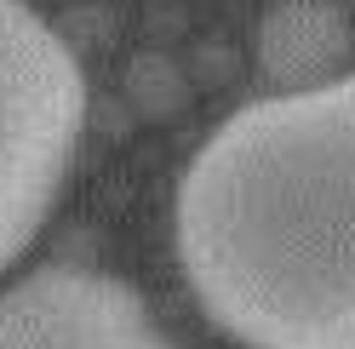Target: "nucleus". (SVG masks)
Here are the masks:
<instances>
[{
	"instance_id": "obj_1",
	"label": "nucleus",
	"mask_w": 355,
	"mask_h": 349,
	"mask_svg": "<svg viewBox=\"0 0 355 349\" xmlns=\"http://www.w3.org/2000/svg\"><path fill=\"white\" fill-rule=\"evenodd\" d=\"M172 235L189 292L247 349H355V75L218 120Z\"/></svg>"
},
{
	"instance_id": "obj_3",
	"label": "nucleus",
	"mask_w": 355,
	"mask_h": 349,
	"mask_svg": "<svg viewBox=\"0 0 355 349\" xmlns=\"http://www.w3.org/2000/svg\"><path fill=\"white\" fill-rule=\"evenodd\" d=\"M0 349H172L126 280L52 264L0 292Z\"/></svg>"
},
{
	"instance_id": "obj_2",
	"label": "nucleus",
	"mask_w": 355,
	"mask_h": 349,
	"mask_svg": "<svg viewBox=\"0 0 355 349\" xmlns=\"http://www.w3.org/2000/svg\"><path fill=\"white\" fill-rule=\"evenodd\" d=\"M80 126V57L29 0H0V269L58 206Z\"/></svg>"
},
{
	"instance_id": "obj_4",
	"label": "nucleus",
	"mask_w": 355,
	"mask_h": 349,
	"mask_svg": "<svg viewBox=\"0 0 355 349\" xmlns=\"http://www.w3.org/2000/svg\"><path fill=\"white\" fill-rule=\"evenodd\" d=\"M349 57V17L332 0H281L258 24V69L275 92H309L338 80Z\"/></svg>"
}]
</instances>
